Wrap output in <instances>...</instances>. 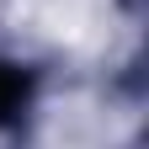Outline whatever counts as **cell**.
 <instances>
[{
    "mask_svg": "<svg viewBox=\"0 0 149 149\" xmlns=\"http://www.w3.org/2000/svg\"><path fill=\"white\" fill-rule=\"evenodd\" d=\"M32 101H37V69H27L11 53H0V133L22 123L32 112Z\"/></svg>",
    "mask_w": 149,
    "mask_h": 149,
    "instance_id": "obj_1",
    "label": "cell"
}]
</instances>
